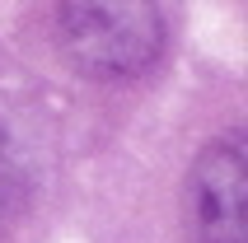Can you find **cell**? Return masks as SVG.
Listing matches in <instances>:
<instances>
[{
    "label": "cell",
    "mask_w": 248,
    "mask_h": 243,
    "mask_svg": "<svg viewBox=\"0 0 248 243\" xmlns=\"http://www.w3.org/2000/svg\"><path fill=\"white\" fill-rule=\"evenodd\" d=\"M164 10L145 0H84L56 5V42L75 70L94 80L140 75L164 52Z\"/></svg>",
    "instance_id": "obj_1"
},
{
    "label": "cell",
    "mask_w": 248,
    "mask_h": 243,
    "mask_svg": "<svg viewBox=\"0 0 248 243\" xmlns=\"http://www.w3.org/2000/svg\"><path fill=\"white\" fill-rule=\"evenodd\" d=\"M187 215L197 243H244V131L216 136L192 168Z\"/></svg>",
    "instance_id": "obj_2"
},
{
    "label": "cell",
    "mask_w": 248,
    "mask_h": 243,
    "mask_svg": "<svg viewBox=\"0 0 248 243\" xmlns=\"http://www.w3.org/2000/svg\"><path fill=\"white\" fill-rule=\"evenodd\" d=\"M19 206H24V173H19V159H14L10 140L0 131V229L14 220Z\"/></svg>",
    "instance_id": "obj_3"
}]
</instances>
